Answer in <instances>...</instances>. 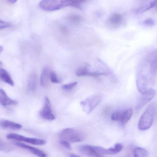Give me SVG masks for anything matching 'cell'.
<instances>
[{
	"label": "cell",
	"mask_w": 157,
	"mask_h": 157,
	"mask_svg": "<svg viewBox=\"0 0 157 157\" xmlns=\"http://www.w3.org/2000/svg\"><path fill=\"white\" fill-rule=\"evenodd\" d=\"M157 75V52L153 51L146 56L140 64L137 74L138 90L143 94L154 84Z\"/></svg>",
	"instance_id": "obj_1"
},
{
	"label": "cell",
	"mask_w": 157,
	"mask_h": 157,
	"mask_svg": "<svg viewBox=\"0 0 157 157\" xmlns=\"http://www.w3.org/2000/svg\"><path fill=\"white\" fill-rule=\"evenodd\" d=\"M77 1L61 0H44L39 3V7L45 11H54L66 7H72L81 10V2Z\"/></svg>",
	"instance_id": "obj_2"
},
{
	"label": "cell",
	"mask_w": 157,
	"mask_h": 157,
	"mask_svg": "<svg viewBox=\"0 0 157 157\" xmlns=\"http://www.w3.org/2000/svg\"><path fill=\"white\" fill-rule=\"evenodd\" d=\"M156 110L155 103H151L147 107L139 121L138 127L141 130L149 129L152 125L153 118Z\"/></svg>",
	"instance_id": "obj_3"
},
{
	"label": "cell",
	"mask_w": 157,
	"mask_h": 157,
	"mask_svg": "<svg viewBox=\"0 0 157 157\" xmlns=\"http://www.w3.org/2000/svg\"><path fill=\"white\" fill-rule=\"evenodd\" d=\"M59 137L60 140L76 143L82 141L83 136L82 133L72 128H67L59 132Z\"/></svg>",
	"instance_id": "obj_4"
},
{
	"label": "cell",
	"mask_w": 157,
	"mask_h": 157,
	"mask_svg": "<svg viewBox=\"0 0 157 157\" xmlns=\"http://www.w3.org/2000/svg\"><path fill=\"white\" fill-rule=\"evenodd\" d=\"M102 99L103 95L101 94H94L82 101L81 105L85 113H90L100 104Z\"/></svg>",
	"instance_id": "obj_5"
},
{
	"label": "cell",
	"mask_w": 157,
	"mask_h": 157,
	"mask_svg": "<svg viewBox=\"0 0 157 157\" xmlns=\"http://www.w3.org/2000/svg\"><path fill=\"white\" fill-rule=\"evenodd\" d=\"M7 138L9 140L24 141L34 145H44L46 143V140L42 139L35 138L25 137L15 133H10L7 136Z\"/></svg>",
	"instance_id": "obj_6"
},
{
	"label": "cell",
	"mask_w": 157,
	"mask_h": 157,
	"mask_svg": "<svg viewBox=\"0 0 157 157\" xmlns=\"http://www.w3.org/2000/svg\"><path fill=\"white\" fill-rule=\"evenodd\" d=\"M39 115L45 120L52 121L56 119V117L52 112L51 102L47 97L45 98L44 106L39 112Z\"/></svg>",
	"instance_id": "obj_7"
},
{
	"label": "cell",
	"mask_w": 157,
	"mask_h": 157,
	"mask_svg": "<svg viewBox=\"0 0 157 157\" xmlns=\"http://www.w3.org/2000/svg\"><path fill=\"white\" fill-rule=\"evenodd\" d=\"M156 95V90L152 88L149 89L146 93L141 94L137 103L136 108L138 110L143 107L148 102L151 101Z\"/></svg>",
	"instance_id": "obj_8"
},
{
	"label": "cell",
	"mask_w": 157,
	"mask_h": 157,
	"mask_svg": "<svg viewBox=\"0 0 157 157\" xmlns=\"http://www.w3.org/2000/svg\"><path fill=\"white\" fill-rule=\"evenodd\" d=\"M95 150L100 154H106V155H115L121 151L123 149V146L120 143H117L113 148H104L103 147H94Z\"/></svg>",
	"instance_id": "obj_9"
},
{
	"label": "cell",
	"mask_w": 157,
	"mask_h": 157,
	"mask_svg": "<svg viewBox=\"0 0 157 157\" xmlns=\"http://www.w3.org/2000/svg\"><path fill=\"white\" fill-rule=\"evenodd\" d=\"M76 74L78 77H92L94 78H98L100 76H105L109 75V74L106 72H91L89 71L87 66L82 67L79 68L77 70L76 72Z\"/></svg>",
	"instance_id": "obj_10"
},
{
	"label": "cell",
	"mask_w": 157,
	"mask_h": 157,
	"mask_svg": "<svg viewBox=\"0 0 157 157\" xmlns=\"http://www.w3.org/2000/svg\"><path fill=\"white\" fill-rule=\"evenodd\" d=\"M79 152L85 156L90 157H103L101 154L97 152L94 147L89 145H81L78 147Z\"/></svg>",
	"instance_id": "obj_11"
},
{
	"label": "cell",
	"mask_w": 157,
	"mask_h": 157,
	"mask_svg": "<svg viewBox=\"0 0 157 157\" xmlns=\"http://www.w3.org/2000/svg\"><path fill=\"white\" fill-rule=\"evenodd\" d=\"M14 144L17 147L27 150L29 151H31L33 154L38 156V157H47V155L44 151L39 149L37 148L33 147V146H29V145H26V144L20 142H14Z\"/></svg>",
	"instance_id": "obj_12"
},
{
	"label": "cell",
	"mask_w": 157,
	"mask_h": 157,
	"mask_svg": "<svg viewBox=\"0 0 157 157\" xmlns=\"http://www.w3.org/2000/svg\"><path fill=\"white\" fill-rule=\"evenodd\" d=\"M18 102L11 99L8 96L6 92L2 89H0V104L4 106L14 105L18 104Z\"/></svg>",
	"instance_id": "obj_13"
},
{
	"label": "cell",
	"mask_w": 157,
	"mask_h": 157,
	"mask_svg": "<svg viewBox=\"0 0 157 157\" xmlns=\"http://www.w3.org/2000/svg\"><path fill=\"white\" fill-rule=\"evenodd\" d=\"M157 0L151 1L146 2V3L142 4L140 7H137L134 10V13L136 14H141L147 11L148 10L154 8L157 5Z\"/></svg>",
	"instance_id": "obj_14"
},
{
	"label": "cell",
	"mask_w": 157,
	"mask_h": 157,
	"mask_svg": "<svg viewBox=\"0 0 157 157\" xmlns=\"http://www.w3.org/2000/svg\"><path fill=\"white\" fill-rule=\"evenodd\" d=\"M0 127L5 128L17 130L20 129L22 126L18 123L8 120H0Z\"/></svg>",
	"instance_id": "obj_15"
},
{
	"label": "cell",
	"mask_w": 157,
	"mask_h": 157,
	"mask_svg": "<svg viewBox=\"0 0 157 157\" xmlns=\"http://www.w3.org/2000/svg\"><path fill=\"white\" fill-rule=\"evenodd\" d=\"M123 21V17L120 13L112 14L108 19V23L111 26L117 27L120 25Z\"/></svg>",
	"instance_id": "obj_16"
},
{
	"label": "cell",
	"mask_w": 157,
	"mask_h": 157,
	"mask_svg": "<svg viewBox=\"0 0 157 157\" xmlns=\"http://www.w3.org/2000/svg\"><path fill=\"white\" fill-rule=\"evenodd\" d=\"M0 79L5 83L11 86H14V82L9 72L4 69L0 68Z\"/></svg>",
	"instance_id": "obj_17"
},
{
	"label": "cell",
	"mask_w": 157,
	"mask_h": 157,
	"mask_svg": "<svg viewBox=\"0 0 157 157\" xmlns=\"http://www.w3.org/2000/svg\"><path fill=\"white\" fill-rule=\"evenodd\" d=\"M36 82H37V77L36 74L35 73L31 74L28 79L27 90L30 92L34 91L36 89Z\"/></svg>",
	"instance_id": "obj_18"
},
{
	"label": "cell",
	"mask_w": 157,
	"mask_h": 157,
	"mask_svg": "<svg viewBox=\"0 0 157 157\" xmlns=\"http://www.w3.org/2000/svg\"><path fill=\"white\" fill-rule=\"evenodd\" d=\"M50 73L49 69L47 68H45L43 70L40 77V83L43 87H46L48 85Z\"/></svg>",
	"instance_id": "obj_19"
},
{
	"label": "cell",
	"mask_w": 157,
	"mask_h": 157,
	"mask_svg": "<svg viewBox=\"0 0 157 157\" xmlns=\"http://www.w3.org/2000/svg\"><path fill=\"white\" fill-rule=\"evenodd\" d=\"M132 114H133V111L130 108L127 109L124 112L122 113V117L120 121L121 124H124L126 123H127L131 118Z\"/></svg>",
	"instance_id": "obj_20"
},
{
	"label": "cell",
	"mask_w": 157,
	"mask_h": 157,
	"mask_svg": "<svg viewBox=\"0 0 157 157\" xmlns=\"http://www.w3.org/2000/svg\"><path fill=\"white\" fill-rule=\"evenodd\" d=\"M148 151L143 148L137 147L133 150V157H148Z\"/></svg>",
	"instance_id": "obj_21"
},
{
	"label": "cell",
	"mask_w": 157,
	"mask_h": 157,
	"mask_svg": "<svg viewBox=\"0 0 157 157\" xmlns=\"http://www.w3.org/2000/svg\"><path fill=\"white\" fill-rule=\"evenodd\" d=\"M67 19L69 21L74 24L79 23L83 21L82 16L77 14H70L68 15Z\"/></svg>",
	"instance_id": "obj_22"
},
{
	"label": "cell",
	"mask_w": 157,
	"mask_h": 157,
	"mask_svg": "<svg viewBox=\"0 0 157 157\" xmlns=\"http://www.w3.org/2000/svg\"><path fill=\"white\" fill-rule=\"evenodd\" d=\"M122 113L121 112H116L112 114L111 119L114 121H119L121 120Z\"/></svg>",
	"instance_id": "obj_23"
},
{
	"label": "cell",
	"mask_w": 157,
	"mask_h": 157,
	"mask_svg": "<svg viewBox=\"0 0 157 157\" xmlns=\"http://www.w3.org/2000/svg\"><path fill=\"white\" fill-rule=\"evenodd\" d=\"M78 84L77 82H71V83H68V84H64L61 87L62 90H70L71 89L74 88Z\"/></svg>",
	"instance_id": "obj_24"
},
{
	"label": "cell",
	"mask_w": 157,
	"mask_h": 157,
	"mask_svg": "<svg viewBox=\"0 0 157 157\" xmlns=\"http://www.w3.org/2000/svg\"><path fill=\"white\" fill-rule=\"evenodd\" d=\"M49 78H50L51 82H53V83H58L59 82V80L55 72H50Z\"/></svg>",
	"instance_id": "obj_25"
},
{
	"label": "cell",
	"mask_w": 157,
	"mask_h": 157,
	"mask_svg": "<svg viewBox=\"0 0 157 157\" xmlns=\"http://www.w3.org/2000/svg\"><path fill=\"white\" fill-rule=\"evenodd\" d=\"M155 21L151 18H149V19H147V20H145L143 22V24L144 25L148 26V27L154 26L155 25Z\"/></svg>",
	"instance_id": "obj_26"
},
{
	"label": "cell",
	"mask_w": 157,
	"mask_h": 157,
	"mask_svg": "<svg viewBox=\"0 0 157 157\" xmlns=\"http://www.w3.org/2000/svg\"><path fill=\"white\" fill-rule=\"evenodd\" d=\"M10 150V148L7 146V145L0 141V151H5V152H9Z\"/></svg>",
	"instance_id": "obj_27"
},
{
	"label": "cell",
	"mask_w": 157,
	"mask_h": 157,
	"mask_svg": "<svg viewBox=\"0 0 157 157\" xmlns=\"http://www.w3.org/2000/svg\"><path fill=\"white\" fill-rule=\"evenodd\" d=\"M10 26L11 24L10 23L0 20V30L5 29V28H8Z\"/></svg>",
	"instance_id": "obj_28"
},
{
	"label": "cell",
	"mask_w": 157,
	"mask_h": 157,
	"mask_svg": "<svg viewBox=\"0 0 157 157\" xmlns=\"http://www.w3.org/2000/svg\"><path fill=\"white\" fill-rule=\"evenodd\" d=\"M59 143H60V145L66 148L67 149H71V147L70 143L68 142V141H65V140H60Z\"/></svg>",
	"instance_id": "obj_29"
},
{
	"label": "cell",
	"mask_w": 157,
	"mask_h": 157,
	"mask_svg": "<svg viewBox=\"0 0 157 157\" xmlns=\"http://www.w3.org/2000/svg\"><path fill=\"white\" fill-rule=\"evenodd\" d=\"M17 2V1H16V0H10V1H8V2L10 3L11 4H14V3H16Z\"/></svg>",
	"instance_id": "obj_30"
},
{
	"label": "cell",
	"mask_w": 157,
	"mask_h": 157,
	"mask_svg": "<svg viewBox=\"0 0 157 157\" xmlns=\"http://www.w3.org/2000/svg\"><path fill=\"white\" fill-rule=\"evenodd\" d=\"M70 157H80L78 155H75L74 154H71L70 155Z\"/></svg>",
	"instance_id": "obj_31"
},
{
	"label": "cell",
	"mask_w": 157,
	"mask_h": 157,
	"mask_svg": "<svg viewBox=\"0 0 157 157\" xmlns=\"http://www.w3.org/2000/svg\"><path fill=\"white\" fill-rule=\"evenodd\" d=\"M3 47L2 46H0V54H1L2 52V50H3Z\"/></svg>",
	"instance_id": "obj_32"
},
{
	"label": "cell",
	"mask_w": 157,
	"mask_h": 157,
	"mask_svg": "<svg viewBox=\"0 0 157 157\" xmlns=\"http://www.w3.org/2000/svg\"><path fill=\"white\" fill-rule=\"evenodd\" d=\"M2 65H2V62L0 61V67H2Z\"/></svg>",
	"instance_id": "obj_33"
}]
</instances>
